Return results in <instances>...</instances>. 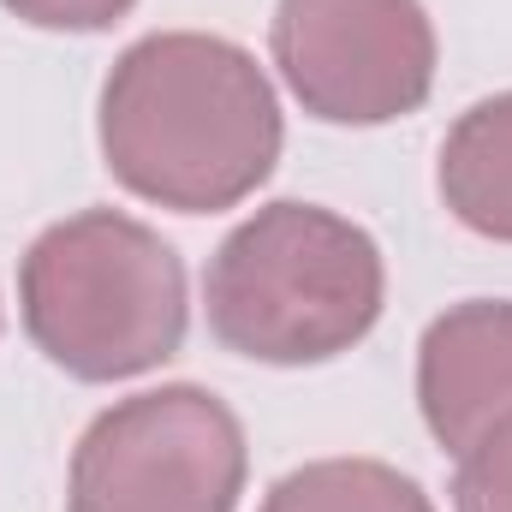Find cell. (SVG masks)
Masks as SVG:
<instances>
[{
    "label": "cell",
    "instance_id": "10",
    "mask_svg": "<svg viewBox=\"0 0 512 512\" xmlns=\"http://www.w3.org/2000/svg\"><path fill=\"white\" fill-rule=\"evenodd\" d=\"M0 6L36 30H108L137 0H0Z\"/></svg>",
    "mask_w": 512,
    "mask_h": 512
},
{
    "label": "cell",
    "instance_id": "5",
    "mask_svg": "<svg viewBox=\"0 0 512 512\" xmlns=\"http://www.w3.org/2000/svg\"><path fill=\"white\" fill-rule=\"evenodd\" d=\"M274 66L304 114L328 126H387L435 90V24L423 0H280Z\"/></svg>",
    "mask_w": 512,
    "mask_h": 512
},
{
    "label": "cell",
    "instance_id": "6",
    "mask_svg": "<svg viewBox=\"0 0 512 512\" xmlns=\"http://www.w3.org/2000/svg\"><path fill=\"white\" fill-rule=\"evenodd\" d=\"M417 405L429 435L459 459L512 417V298L453 304L423 328Z\"/></svg>",
    "mask_w": 512,
    "mask_h": 512
},
{
    "label": "cell",
    "instance_id": "7",
    "mask_svg": "<svg viewBox=\"0 0 512 512\" xmlns=\"http://www.w3.org/2000/svg\"><path fill=\"white\" fill-rule=\"evenodd\" d=\"M441 203L459 227L512 245V90L459 114L441 143Z\"/></svg>",
    "mask_w": 512,
    "mask_h": 512
},
{
    "label": "cell",
    "instance_id": "1",
    "mask_svg": "<svg viewBox=\"0 0 512 512\" xmlns=\"http://www.w3.org/2000/svg\"><path fill=\"white\" fill-rule=\"evenodd\" d=\"M102 161L143 203L221 215L280 161L274 84L227 36H143L102 84Z\"/></svg>",
    "mask_w": 512,
    "mask_h": 512
},
{
    "label": "cell",
    "instance_id": "2",
    "mask_svg": "<svg viewBox=\"0 0 512 512\" xmlns=\"http://www.w3.org/2000/svg\"><path fill=\"white\" fill-rule=\"evenodd\" d=\"M387 298L376 239L316 203H268L239 221L209 262L203 304L227 352L251 364H328L352 352Z\"/></svg>",
    "mask_w": 512,
    "mask_h": 512
},
{
    "label": "cell",
    "instance_id": "3",
    "mask_svg": "<svg viewBox=\"0 0 512 512\" xmlns=\"http://www.w3.org/2000/svg\"><path fill=\"white\" fill-rule=\"evenodd\" d=\"M36 352L78 382H126L185 346V262L120 209L54 221L18 268Z\"/></svg>",
    "mask_w": 512,
    "mask_h": 512
},
{
    "label": "cell",
    "instance_id": "4",
    "mask_svg": "<svg viewBox=\"0 0 512 512\" xmlns=\"http://www.w3.org/2000/svg\"><path fill=\"white\" fill-rule=\"evenodd\" d=\"M245 429L209 387L173 382L108 405L66 477V512H239Z\"/></svg>",
    "mask_w": 512,
    "mask_h": 512
},
{
    "label": "cell",
    "instance_id": "8",
    "mask_svg": "<svg viewBox=\"0 0 512 512\" xmlns=\"http://www.w3.org/2000/svg\"><path fill=\"white\" fill-rule=\"evenodd\" d=\"M262 512H435L429 495L382 459H316L286 471Z\"/></svg>",
    "mask_w": 512,
    "mask_h": 512
},
{
    "label": "cell",
    "instance_id": "9",
    "mask_svg": "<svg viewBox=\"0 0 512 512\" xmlns=\"http://www.w3.org/2000/svg\"><path fill=\"white\" fill-rule=\"evenodd\" d=\"M453 507L459 512H512V417L501 429H489L471 453H459Z\"/></svg>",
    "mask_w": 512,
    "mask_h": 512
}]
</instances>
